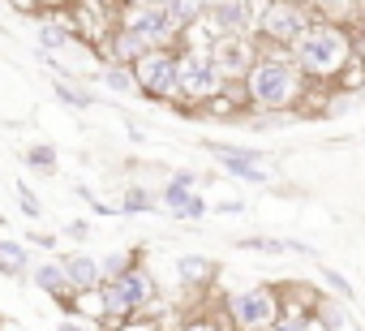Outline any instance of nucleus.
I'll return each mask as SVG.
<instances>
[{
	"label": "nucleus",
	"instance_id": "nucleus-1",
	"mask_svg": "<svg viewBox=\"0 0 365 331\" xmlns=\"http://www.w3.org/2000/svg\"><path fill=\"white\" fill-rule=\"evenodd\" d=\"M309 86L314 82L301 73L292 56H258L250 73L241 78L245 103L254 112H301L309 99Z\"/></svg>",
	"mask_w": 365,
	"mask_h": 331
},
{
	"label": "nucleus",
	"instance_id": "nucleus-2",
	"mask_svg": "<svg viewBox=\"0 0 365 331\" xmlns=\"http://www.w3.org/2000/svg\"><path fill=\"white\" fill-rule=\"evenodd\" d=\"M292 61L301 65V73L318 86V82H339V73L356 61L352 52V26H339V22H322L314 18V26L292 44Z\"/></svg>",
	"mask_w": 365,
	"mask_h": 331
},
{
	"label": "nucleus",
	"instance_id": "nucleus-3",
	"mask_svg": "<svg viewBox=\"0 0 365 331\" xmlns=\"http://www.w3.org/2000/svg\"><path fill=\"white\" fill-rule=\"evenodd\" d=\"M224 91H228V73L220 69L211 44H198V48L185 44L180 48V95H176L180 112H202Z\"/></svg>",
	"mask_w": 365,
	"mask_h": 331
},
{
	"label": "nucleus",
	"instance_id": "nucleus-4",
	"mask_svg": "<svg viewBox=\"0 0 365 331\" xmlns=\"http://www.w3.org/2000/svg\"><path fill=\"white\" fill-rule=\"evenodd\" d=\"M112 22L133 31L146 48H185V31L172 22V14L163 9V0H125L112 9Z\"/></svg>",
	"mask_w": 365,
	"mask_h": 331
},
{
	"label": "nucleus",
	"instance_id": "nucleus-5",
	"mask_svg": "<svg viewBox=\"0 0 365 331\" xmlns=\"http://www.w3.org/2000/svg\"><path fill=\"white\" fill-rule=\"evenodd\" d=\"M284 288L279 284H250L224 297V314L237 331H271V322L284 314Z\"/></svg>",
	"mask_w": 365,
	"mask_h": 331
},
{
	"label": "nucleus",
	"instance_id": "nucleus-6",
	"mask_svg": "<svg viewBox=\"0 0 365 331\" xmlns=\"http://www.w3.org/2000/svg\"><path fill=\"white\" fill-rule=\"evenodd\" d=\"M146 103H176L180 95V48H150L133 61Z\"/></svg>",
	"mask_w": 365,
	"mask_h": 331
},
{
	"label": "nucleus",
	"instance_id": "nucleus-7",
	"mask_svg": "<svg viewBox=\"0 0 365 331\" xmlns=\"http://www.w3.org/2000/svg\"><path fill=\"white\" fill-rule=\"evenodd\" d=\"M309 26H314V5H301V0H262V9H258V39L262 44L292 48Z\"/></svg>",
	"mask_w": 365,
	"mask_h": 331
},
{
	"label": "nucleus",
	"instance_id": "nucleus-8",
	"mask_svg": "<svg viewBox=\"0 0 365 331\" xmlns=\"http://www.w3.org/2000/svg\"><path fill=\"white\" fill-rule=\"evenodd\" d=\"M258 9L262 0H211L202 31L215 35H254L258 39Z\"/></svg>",
	"mask_w": 365,
	"mask_h": 331
},
{
	"label": "nucleus",
	"instance_id": "nucleus-9",
	"mask_svg": "<svg viewBox=\"0 0 365 331\" xmlns=\"http://www.w3.org/2000/svg\"><path fill=\"white\" fill-rule=\"evenodd\" d=\"M211 52H215L220 69L228 73V82H241L250 73V65L258 61V39L254 35H215Z\"/></svg>",
	"mask_w": 365,
	"mask_h": 331
},
{
	"label": "nucleus",
	"instance_id": "nucleus-10",
	"mask_svg": "<svg viewBox=\"0 0 365 331\" xmlns=\"http://www.w3.org/2000/svg\"><path fill=\"white\" fill-rule=\"evenodd\" d=\"M172 275H176V284L185 292H207L220 280V263L207 258V254H176L172 258Z\"/></svg>",
	"mask_w": 365,
	"mask_h": 331
},
{
	"label": "nucleus",
	"instance_id": "nucleus-11",
	"mask_svg": "<svg viewBox=\"0 0 365 331\" xmlns=\"http://www.w3.org/2000/svg\"><path fill=\"white\" fill-rule=\"evenodd\" d=\"M116 284H120L125 301L133 305V314H142V310H155V305H159V280H155V271H150V267H142V263H138V267H129Z\"/></svg>",
	"mask_w": 365,
	"mask_h": 331
},
{
	"label": "nucleus",
	"instance_id": "nucleus-12",
	"mask_svg": "<svg viewBox=\"0 0 365 331\" xmlns=\"http://www.w3.org/2000/svg\"><path fill=\"white\" fill-rule=\"evenodd\" d=\"M61 263H65V275H69V288H73V292L91 297V292L103 284V267H99V258H95V254L73 250V254H65Z\"/></svg>",
	"mask_w": 365,
	"mask_h": 331
},
{
	"label": "nucleus",
	"instance_id": "nucleus-13",
	"mask_svg": "<svg viewBox=\"0 0 365 331\" xmlns=\"http://www.w3.org/2000/svg\"><path fill=\"white\" fill-rule=\"evenodd\" d=\"M31 245L26 241H14V237H0V275L5 280H31Z\"/></svg>",
	"mask_w": 365,
	"mask_h": 331
},
{
	"label": "nucleus",
	"instance_id": "nucleus-14",
	"mask_svg": "<svg viewBox=\"0 0 365 331\" xmlns=\"http://www.w3.org/2000/svg\"><path fill=\"white\" fill-rule=\"evenodd\" d=\"M99 82H103L112 95H120V99H142L138 73H133V65H125V61H103V69H99Z\"/></svg>",
	"mask_w": 365,
	"mask_h": 331
},
{
	"label": "nucleus",
	"instance_id": "nucleus-15",
	"mask_svg": "<svg viewBox=\"0 0 365 331\" xmlns=\"http://www.w3.org/2000/svg\"><path fill=\"white\" fill-rule=\"evenodd\" d=\"M35 44L43 52H65L69 44H78V31L65 22V18H39L35 22Z\"/></svg>",
	"mask_w": 365,
	"mask_h": 331
},
{
	"label": "nucleus",
	"instance_id": "nucleus-16",
	"mask_svg": "<svg viewBox=\"0 0 365 331\" xmlns=\"http://www.w3.org/2000/svg\"><path fill=\"white\" fill-rule=\"evenodd\" d=\"M142 52H150V48H146L133 31H125V26H116V22L108 26V48H103L108 61H125V65H133Z\"/></svg>",
	"mask_w": 365,
	"mask_h": 331
},
{
	"label": "nucleus",
	"instance_id": "nucleus-17",
	"mask_svg": "<svg viewBox=\"0 0 365 331\" xmlns=\"http://www.w3.org/2000/svg\"><path fill=\"white\" fill-rule=\"evenodd\" d=\"M31 284H35L43 297H61V292H69L65 263H61V258H43V263H35V267H31Z\"/></svg>",
	"mask_w": 365,
	"mask_h": 331
},
{
	"label": "nucleus",
	"instance_id": "nucleus-18",
	"mask_svg": "<svg viewBox=\"0 0 365 331\" xmlns=\"http://www.w3.org/2000/svg\"><path fill=\"white\" fill-rule=\"evenodd\" d=\"M190 203H194V185L176 181V177H168V181L159 185V207H163L172 220H185V215H190Z\"/></svg>",
	"mask_w": 365,
	"mask_h": 331
},
{
	"label": "nucleus",
	"instance_id": "nucleus-19",
	"mask_svg": "<svg viewBox=\"0 0 365 331\" xmlns=\"http://www.w3.org/2000/svg\"><path fill=\"white\" fill-rule=\"evenodd\" d=\"M314 314H318L322 331H356V322H352V314H348V301H344V297H318Z\"/></svg>",
	"mask_w": 365,
	"mask_h": 331
},
{
	"label": "nucleus",
	"instance_id": "nucleus-20",
	"mask_svg": "<svg viewBox=\"0 0 365 331\" xmlns=\"http://www.w3.org/2000/svg\"><path fill=\"white\" fill-rule=\"evenodd\" d=\"M163 9L172 14V22L180 26V31H194V26H202L207 22V9H211V0H163Z\"/></svg>",
	"mask_w": 365,
	"mask_h": 331
},
{
	"label": "nucleus",
	"instance_id": "nucleus-21",
	"mask_svg": "<svg viewBox=\"0 0 365 331\" xmlns=\"http://www.w3.org/2000/svg\"><path fill=\"white\" fill-rule=\"evenodd\" d=\"M314 18L352 26V22H361V0H314Z\"/></svg>",
	"mask_w": 365,
	"mask_h": 331
},
{
	"label": "nucleus",
	"instance_id": "nucleus-22",
	"mask_svg": "<svg viewBox=\"0 0 365 331\" xmlns=\"http://www.w3.org/2000/svg\"><path fill=\"white\" fill-rule=\"evenodd\" d=\"M220 168L237 181H250V185H267V168L262 159H245V155H220Z\"/></svg>",
	"mask_w": 365,
	"mask_h": 331
},
{
	"label": "nucleus",
	"instance_id": "nucleus-23",
	"mask_svg": "<svg viewBox=\"0 0 365 331\" xmlns=\"http://www.w3.org/2000/svg\"><path fill=\"white\" fill-rule=\"evenodd\" d=\"M116 207H120V215H150V211H163V207H159V190H146V185H129Z\"/></svg>",
	"mask_w": 365,
	"mask_h": 331
},
{
	"label": "nucleus",
	"instance_id": "nucleus-24",
	"mask_svg": "<svg viewBox=\"0 0 365 331\" xmlns=\"http://www.w3.org/2000/svg\"><path fill=\"white\" fill-rule=\"evenodd\" d=\"M22 163L31 173H39V177H56V146L52 142H31L22 151Z\"/></svg>",
	"mask_w": 365,
	"mask_h": 331
},
{
	"label": "nucleus",
	"instance_id": "nucleus-25",
	"mask_svg": "<svg viewBox=\"0 0 365 331\" xmlns=\"http://www.w3.org/2000/svg\"><path fill=\"white\" fill-rule=\"evenodd\" d=\"M271 331H322V322H318V314L314 310H284L275 322H271Z\"/></svg>",
	"mask_w": 365,
	"mask_h": 331
},
{
	"label": "nucleus",
	"instance_id": "nucleus-26",
	"mask_svg": "<svg viewBox=\"0 0 365 331\" xmlns=\"http://www.w3.org/2000/svg\"><path fill=\"white\" fill-rule=\"evenodd\" d=\"M52 95H56L65 108H73V112H86V108H95V103H99L91 91H82V86H73V82H52Z\"/></svg>",
	"mask_w": 365,
	"mask_h": 331
},
{
	"label": "nucleus",
	"instance_id": "nucleus-27",
	"mask_svg": "<svg viewBox=\"0 0 365 331\" xmlns=\"http://www.w3.org/2000/svg\"><path fill=\"white\" fill-rule=\"evenodd\" d=\"M99 267H103V284H108V280H120L129 267H138V250H108V254L99 258Z\"/></svg>",
	"mask_w": 365,
	"mask_h": 331
},
{
	"label": "nucleus",
	"instance_id": "nucleus-28",
	"mask_svg": "<svg viewBox=\"0 0 365 331\" xmlns=\"http://www.w3.org/2000/svg\"><path fill=\"white\" fill-rule=\"evenodd\" d=\"M318 280H322V288H331L335 297H344V301H352V284H348V275H344V271H335V267H327V263H318Z\"/></svg>",
	"mask_w": 365,
	"mask_h": 331
},
{
	"label": "nucleus",
	"instance_id": "nucleus-29",
	"mask_svg": "<svg viewBox=\"0 0 365 331\" xmlns=\"http://www.w3.org/2000/svg\"><path fill=\"white\" fill-rule=\"evenodd\" d=\"M237 250H258V254H288V237H241Z\"/></svg>",
	"mask_w": 365,
	"mask_h": 331
},
{
	"label": "nucleus",
	"instance_id": "nucleus-30",
	"mask_svg": "<svg viewBox=\"0 0 365 331\" xmlns=\"http://www.w3.org/2000/svg\"><path fill=\"white\" fill-rule=\"evenodd\" d=\"M180 331H237V327L228 322V314H224V318H207V314H198V318H185V322H180Z\"/></svg>",
	"mask_w": 365,
	"mask_h": 331
},
{
	"label": "nucleus",
	"instance_id": "nucleus-31",
	"mask_svg": "<svg viewBox=\"0 0 365 331\" xmlns=\"http://www.w3.org/2000/svg\"><path fill=\"white\" fill-rule=\"evenodd\" d=\"M18 207H22V215H26V220H39V215H43V203H39V198H35V190H31V185H22V181H18Z\"/></svg>",
	"mask_w": 365,
	"mask_h": 331
},
{
	"label": "nucleus",
	"instance_id": "nucleus-32",
	"mask_svg": "<svg viewBox=\"0 0 365 331\" xmlns=\"http://www.w3.org/2000/svg\"><path fill=\"white\" fill-rule=\"evenodd\" d=\"M91 228H95L91 220H69V224H65V237L78 241V245H86V241H91Z\"/></svg>",
	"mask_w": 365,
	"mask_h": 331
},
{
	"label": "nucleus",
	"instance_id": "nucleus-33",
	"mask_svg": "<svg viewBox=\"0 0 365 331\" xmlns=\"http://www.w3.org/2000/svg\"><path fill=\"white\" fill-rule=\"evenodd\" d=\"M26 245H39V250H56V233H26Z\"/></svg>",
	"mask_w": 365,
	"mask_h": 331
},
{
	"label": "nucleus",
	"instance_id": "nucleus-34",
	"mask_svg": "<svg viewBox=\"0 0 365 331\" xmlns=\"http://www.w3.org/2000/svg\"><path fill=\"white\" fill-rule=\"evenodd\" d=\"M207 211H211V207H207V198H202V194H194V203H190V215H185V220H190V224H198V220H207Z\"/></svg>",
	"mask_w": 365,
	"mask_h": 331
},
{
	"label": "nucleus",
	"instance_id": "nucleus-35",
	"mask_svg": "<svg viewBox=\"0 0 365 331\" xmlns=\"http://www.w3.org/2000/svg\"><path fill=\"white\" fill-rule=\"evenodd\" d=\"M56 331H91V322H86V318H78V314H65V318L56 322Z\"/></svg>",
	"mask_w": 365,
	"mask_h": 331
},
{
	"label": "nucleus",
	"instance_id": "nucleus-36",
	"mask_svg": "<svg viewBox=\"0 0 365 331\" xmlns=\"http://www.w3.org/2000/svg\"><path fill=\"white\" fill-rule=\"evenodd\" d=\"M215 211H220V215H241V211H245V203H237V198H228V203H220Z\"/></svg>",
	"mask_w": 365,
	"mask_h": 331
},
{
	"label": "nucleus",
	"instance_id": "nucleus-37",
	"mask_svg": "<svg viewBox=\"0 0 365 331\" xmlns=\"http://www.w3.org/2000/svg\"><path fill=\"white\" fill-rule=\"evenodd\" d=\"M35 5H39V9H52V14H56V9H65V5H73V0H35Z\"/></svg>",
	"mask_w": 365,
	"mask_h": 331
},
{
	"label": "nucleus",
	"instance_id": "nucleus-38",
	"mask_svg": "<svg viewBox=\"0 0 365 331\" xmlns=\"http://www.w3.org/2000/svg\"><path fill=\"white\" fill-rule=\"evenodd\" d=\"M116 5H125V0H112V9H116Z\"/></svg>",
	"mask_w": 365,
	"mask_h": 331
},
{
	"label": "nucleus",
	"instance_id": "nucleus-39",
	"mask_svg": "<svg viewBox=\"0 0 365 331\" xmlns=\"http://www.w3.org/2000/svg\"><path fill=\"white\" fill-rule=\"evenodd\" d=\"M301 5H314V0H301Z\"/></svg>",
	"mask_w": 365,
	"mask_h": 331
},
{
	"label": "nucleus",
	"instance_id": "nucleus-40",
	"mask_svg": "<svg viewBox=\"0 0 365 331\" xmlns=\"http://www.w3.org/2000/svg\"><path fill=\"white\" fill-rule=\"evenodd\" d=\"M0 331H5V322H0Z\"/></svg>",
	"mask_w": 365,
	"mask_h": 331
},
{
	"label": "nucleus",
	"instance_id": "nucleus-41",
	"mask_svg": "<svg viewBox=\"0 0 365 331\" xmlns=\"http://www.w3.org/2000/svg\"><path fill=\"white\" fill-rule=\"evenodd\" d=\"M361 31H365V26H361Z\"/></svg>",
	"mask_w": 365,
	"mask_h": 331
}]
</instances>
